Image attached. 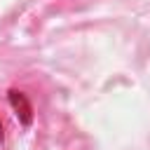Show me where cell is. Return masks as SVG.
<instances>
[{
    "label": "cell",
    "instance_id": "obj_1",
    "mask_svg": "<svg viewBox=\"0 0 150 150\" xmlns=\"http://www.w3.org/2000/svg\"><path fill=\"white\" fill-rule=\"evenodd\" d=\"M2 136H5V131H2V122H0V143H2Z\"/></svg>",
    "mask_w": 150,
    "mask_h": 150
}]
</instances>
